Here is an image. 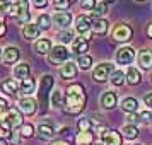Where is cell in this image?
I'll return each mask as SVG.
<instances>
[{
  "instance_id": "9a60e30c",
  "label": "cell",
  "mask_w": 152,
  "mask_h": 145,
  "mask_svg": "<svg viewBox=\"0 0 152 145\" xmlns=\"http://www.w3.org/2000/svg\"><path fill=\"white\" fill-rule=\"evenodd\" d=\"M101 106L104 109H113L116 106V94L113 90H106L101 96Z\"/></svg>"
},
{
  "instance_id": "11a10c76",
  "label": "cell",
  "mask_w": 152,
  "mask_h": 145,
  "mask_svg": "<svg viewBox=\"0 0 152 145\" xmlns=\"http://www.w3.org/2000/svg\"><path fill=\"white\" fill-rule=\"evenodd\" d=\"M137 145H140V144H137Z\"/></svg>"
},
{
  "instance_id": "b9f144b4",
  "label": "cell",
  "mask_w": 152,
  "mask_h": 145,
  "mask_svg": "<svg viewBox=\"0 0 152 145\" xmlns=\"http://www.w3.org/2000/svg\"><path fill=\"white\" fill-rule=\"evenodd\" d=\"M31 2H33V5L36 9H45L48 5V0H31Z\"/></svg>"
},
{
  "instance_id": "f35d334b",
  "label": "cell",
  "mask_w": 152,
  "mask_h": 145,
  "mask_svg": "<svg viewBox=\"0 0 152 145\" xmlns=\"http://www.w3.org/2000/svg\"><path fill=\"white\" fill-rule=\"evenodd\" d=\"M80 7H82L84 10H94L96 0H82V2H80Z\"/></svg>"
},
{
  "instance_id": "30bf717a",
  "label": "cell",
  "mask_w": 152,
  "mask_h": 145,
  "mask_svg": "<svg viewBox=\"0 0 152 145\" xmlns=\"http://www.w3.org/2000/svg\"><path fill=\"white\" fill-rule=\"evenodd\" d=\"M101 140H103L104 145H121V135H120L116 130H106V131H103Z\"/></svg>"
},
{
  "instance_id": "484cf974",
  "label": "cell",
  "mask_w": 152,
  "mask_h": 145,
  "mask_svg": "<svg viewBox=\"0 0 152 145\" xmlns=\"http://www.w3.org/2000/svg\"><path fill=\"white\" fill-rule=\"evenodd\" d=\"M126 82L130 84V85H137L138 82H140V79H142V75H140V72H138L135 67H130V68L126 70Z\"/></svg>"
},
{
  "instance_id": "f1b7e54d",
  "label": "cell",
  "mask_w": 152,
  "mask_h": 145,
  "mask_svg": "<svg viewBox=\"0 0 152 145\" xmlns=\"http://www.w3.org/2000/svg\"><path fill=\"white\" fill-rule=\"evenodd\" d=\"M106 12H108V7H106L104 2H101V4H96V7L92 10L91 17H92V19H103V15L106 14Z\"/></svg>"
},
{
  "instance_id": "8992f818",
  "label": "cell",
  "mask_w": 152,
  "mask_h": 145,
  "mask_svg": "<svg viewBox=\"0 0 152 145\" xmlns=\"http://www.w3.org/2000/svg\"><path fill=\"white\" fill-rule=\"evenodd\" d=\"M133 58H135V51L130 46H123L116 51V62L120 65H128L133 62Z\"/></svg>"
},
{
  "instance_id": "52a82bcc",
  "label": "cell",
  "mask_w": 152,
  "mask_h": 145,
  "mask_svg": "<svg viewBox=\"0 0 152 145\" xmlns=\"http://www.w3.org/2000/svg\"><path fill=\"white\" fill-rule=\"evenodd\" d=\"M113 38L116 39V41H128L132 38V28L128 24H118L116 28L113 29Z\"/></svg>"
},
{
  "instance_id": "ba28073f",
  "label": "cell",
  "mask_w": 152,
  "mask_h": 145,
  "mask_svg": "<svg viewBox=\"0 0 152 145\" xmlns=\"http://www.w3.org/2000/svg\"><path fill=\"white\" fill-rule=\"evenodd\" d=\"M36 101L33 97H22L21 101H19V111H21L22 114H26V116H31V114H34L36 113Z\"/></svg>"
},
{
  "instance_id": "60d3db41",
  "label": "cell",
  "mask_w": 152,
  "mask_h": 145,
  "mask_svg": "<svg viewBox=\"0 0 152 145\" xmlns=\"http://www.w3.org/2000/svg\"><path fill=\"white\" fill-rule=\"evenodd\" d=\"M128 121H130V125H133V126H137L142 119H140V114H137V113H133V114H130L128 116Z\"/></svg>"
},
{
  "instance_id": "7dc6e473",
  "label": "cell",
  "mask_w": 152,
  "mask_h": 145,
  "mask_svg": "<svg viewBox=\"0 0 152 145\" xmlns=\"http://www.w3.org/2000/svg\"><path fill=\"white\" fill-rule=\"evenodd\" d=\"M51 145H70V144H67V142H55V144H51Z\"/></svg>"
},
{
  "instance_id": "7c38bea8",
  "label": "cell",
  "mask_w": 152,
  "mask_h": 145,
  "mask_svg": "<svg viewBox=\"0 0 152 145\" xmlns=\"http://www.w3.org/2000/svg\"><path fill=\"white\" fill-rule=\"evenodd\" d=\"M87 50H89V43H87V39L82 38V36L72 41V51H74L75 55L82 56V55H86V51H87Z\"/></svg>"
},
{
  "instance_id": "9c48e42d",
  "label": "cell",
  "mask_w": 152,
  "mask_h": 145,
  "mask_svg": "<svg viewBox=\"0 0 152 145\" xmlns=\"http://www.w3.org/2000/svg\"><path fill=\"white\" fill-rule=\"evenodd\" d=\"M5 121H7L12 128H17V126H22V113L15 108H10L7 109V114H5Z\"/></svg>"
},
{
  "instance_id": "1f68e13d",
  "label": "cell",
  "mask_w": 152,
  "mask_h": 145,
  "mask_svg": "<svg viewBox=\"0 0 152 145\" xmlns=\"http://www.w3.org/2000/svg\"><path fill=\"white\" fill-rule=\"evenodd\" d=\"M10 135H12V126H10L5 119H2V121H0V138L5 140V138H9Z\"/></svg>"
},
{
  "instance_id": "5bb4252c",
  "label": "cell",
  "mask_w": 152,
  "mask_h": 145,
  "mask_svg": "<svg viewBox=\"0 0 152 145\" xmlns=\"http://www.w3.org/2000/svg\"><path fill=\"white\" fill-rule=\"evenodd\" d=\"M2 60L5 65H12L19 60V50L15 48V46H7L5 51H4V56H2Z\"/></svg>"
},
{
  "instance_id": "e575fe53",
  "label": "cell",
  "mask_w": 152,
  "mask_h": 145,
  "mask_svg": "<svg viewBox=\"0 0 152 145\" xmlns=\"http://www.w3.org/2000/svg\"><path fill=\"white\" fill-rule=\"evenodd\" d=\"M77 128H79V131H91L92 123H91L87 118H82V119H79V121H77Z\"/></svg>"
},
{
  "instance_id": "f907efd6",
  "label": "cell",
  "mask_w": 152,
  "mask_h": 145,
  "mask_svg": "<svg viewBox=\"0 0 152 145\" xmlns=\"http://www.w3.org/2000/svg\"><path fill=\"white\" fill-rule=\"evenodd\" d=\"M2 56H4V51H2V50H0V58H2Z\"/></svg>"
},
{
  "instance_id": "5b68a950",
  "label": "cell",
  "mask_w": 152,
  "mask_h": 145,
  "mask_svg": "<svg viewBox=\"0 0 152 145\" xmlns=\"http://www.w3.org/2000/svg\"><path fill=\"white\" fill-rule=\"evenodd\" d=\"M92 28V21H91L89 15H79L75 21V29L79 34H82L86 39H89V29Z\"/></svg>"
},
{
  "instance_id": "d590c367",
  "label": "cell",
  "mask_w": 152,
  "mask_h": 145,
  "mask_svg": "<svg viewBox=\"0 0 152 145\" xmlns=\"http://www.w3.org/2000/svg\"><path fill=\"white\" fill-rule=\"evenodd\" d=\"M33 133H34V126H33V125L26 123V125H22L21 126V135L22 137L29 138V137H33Z\"/></svg>"
},
{
  "instance_id": "db71d44e",
  "label": "cell",
  "mask_w": 152,
  "mask_h": 145,
  "mask_svg": "<svg viewBox=\"0 0 152 145\" xmlns=\"http://www.w3.org/2000/svg\"><path fill=\"white\" fill-rule=\"evenodd\" d=\"M69 2H72V0H69Z\"/></svg>"
},
{
  "instance_id": "ee69618b",
  "label": "cell",
  "mask_w": 152,
  "mask_h": 145,
  "mask_svg": "<svg viewBox=\"0 0 152 145\" xmlns=\"http://www.w3.org/2000/svg\"><path fill=\"white\" fill-rule=\"evenodd\" d=\"M144 103H145V106H149V109H152V94H147L144 97Z\"/></svg>"
},
{
  "instance_id": "44dd1931",
  "label": "cell",
  "mask_w": 152,
  "mask_h": 145,
  "mask_svg": "<svg viewBox=\"0 0 152 145\" xmlns=\"http://www.w3.org/2000/svg\"><path fill=\"white\" fill-rule=\"evenodd\" d=\"M29 72H31V68H29V63H26V62H22V63H19V65L14 67V77L15 79L24 80V79L29 77Z\"/></svg>"
},
{
  "instance_id": "3957f363",
  "label": "cell",
  "mask_w": 152,
  "mask_h": 145,
  "mask_svg": "<svg viewBox=\"0 0 152 145\" xmlns=\"http://www.w3.org/2000/svg\"><path fill=\"white\" fill-rule=\"evenodd\" d=\"M70 56V51L65 46H55V48L50 51L48 55V60L50 63H53V65H60V63H67V60H69Z\"/></svg>"
},
{
  "instance_id": "d4e9b609",
  "label": "cell",
  "mask_w": 152,
  "mask_h": 145,
  "mask_svg": "<svg viewBox=\"0 0 152 145\" xmlns=\"http://www.w3.org/2000/svg\"><path fill=\"white\" fill-rule=\"evenodd\" d=\"M34 87H36V80L33 77H28V79L21 80V92L24 96H29L31 92H34Z\"/></svg>"
},
{
  "instance_id": "bcb514c9",
  "label": "cell",
  "mask_w": 152,
  "mask_h": 145,
  "mask_svg": "<svg viewBox=\"0 0 152 145\" xmlns=\"http://www.w3.org/2000/svg\"><path fill=\"white\" fill-rule=\"evenodd\" d=\"M147 34H149V38H152V24L147 28Z\"/></svg>"
},
{
  "instance_id": "4316f807",
  "label": "cell",
  "mask_w": 152,
  "mask_h": 145,
  "mask_svg": "<svg viewBox=\"0 0 152 145\" xmlns=\"http://www.w3.org/2000/svg\"><path fill=\"white\" fill-rule=\"evenodd\" d=\"M92 142H94L92 131H79V135H77V144L79 145H92Z\"/></svg>"
},
{
  "instance_id": "681fc988",
  "label": "cell",
  "mask_w": 152,
  "mask_h": 145,
  "mask_svg": "<svg viewBox=\"0 0 152 145\" xmlns=\"http://www.w3.org/2000/svg\"><path fill=\"white\" fill-rule=\"evenodd\" d=\"M0 145H7V142H5V140H2V138H0Z\"/></svg>"
},
{
  "instance_id": "8d00e7d4",
  "label": "cell",
  "mask_w": 152,
  "mask_h": 145,
  "mask_svg": "<svg viewBox=\"0 0 152 145\" xmlns=\"http://www.w3.org/2000/svg\"><path fill=\"white\" fill-rule=\"evenodd\" d=\"M72 38H74V33H72V31H69V29H65V31H62V33L58 34V39H60L62 43H70V41H74Z\"/></svg>"
},
{
  "instance_id": "7bdbcfd3",
  "label": "cell",
  "mask_w": 152,
  "mask_h": 145,
  "mask_svg": "<svg viewBox=\"0 0 152 145\" xmlns=\"http://www.w3.org/2000/svg\"><path fill=\"white\" fill-rule=\"evenodd\" d=\"M5 33H7V26H5V22H4V17L0 15V38L5 34Z\"/></svg>"
},
{
  "instance_id": "cb8c5ba5",
  "label": "cell",
  "mask_w": 152,
  "mask_h": 145,
  "mask_svg": "<svg viewBox=\"0 0 152 145\" xmlns=\"http://www.w3.org/2000/svg\"><path fill=\"white\" fill-rule=\"evenodd\" d=\"M108 21H104V19H92V33H96V34H106L108 33Z\"/></svg>"
},
{
  "instance_id": "83f0119b",
  "label": "cell",
  "mask_w": 152,
  "mask_h": 145,
  "mask_svg": "<svg viewBox=\"0 0 152 145\" xmlns=\"http://www.w3.org/2000/svg\"><path fill=\"white\" fill-rule=\"evenodd\" d=\"M110 80L113 85H123V82L126 80V75L123 74V70H115L113 74H111Z\"/></svg>"
},
{
  "instance_id": "d6a6232c",
  "label": "cell",
  "mask_w": 152,
  "mask_h": 145,
  "mask_svg": "<svg viewBox=\"0 0 152 145\" xmlns=\"http://www.w3.org/2000/svg\"><path fill=\"white\" fill-rule=\"evenodd\" d=\"M77 65L80 67L82 70H89L91 65H92V58H91L89 55H82L79 56V60H77Z\"/></svg>"
},
{
  "instance_id": "2e32d148",
  "label": "cell",
  "mask_w": 152,
  "mask_h": 145,
  "mask_svg": "<svg viewBox=\"0 0 152 145\" xmlns=\"http://www.w3.org/2000/svg\"><path fill=\"white\" fill-rule=\"evenodd\" d=\"M51 41L46 39V38H43V39H38L34 43V51L38 55H50V51H51Z\"/></svg>"
},
{
  "instance_id": "603a6c76",
  "label": "cell",
  "mask_w": 152,
  "mask_h": 145,
  "mask_svg": "<svg viewBox=\"0 0 152 145\" xmlns=\"http://www.w3.org/2000/svg\"><path fill=\"white\" fill-rule=\"evenodd\" d=\"M138 63H140V67L145 68V70L152 68V53L149 50H142V51H140V55H138Z\"/></svg>"
},
{
  "instance_id": "6da1fadb",
  "label": "cell",
  "mask_w": 152,
  "mask_h": 145,
  "mask_svg": "<svg viewBox=\"0 0 152 145\" xmlns=\"http://www.w3.org/2000/svg\"><path fill=\"white\" fill-rule=\"evenodd\" d=\"M86 108V94H84V85L80 84H72L67 89L63 111L69 114H79Z\"/></svg>"
},
{
  "instance_id": "ac0fdd59",
  "label": "cell",
  "mask_w": 152,
  "mask_h": 145,
  "mask_svg": "<svg viewBox=\"0 0 152 145\" xmlns=\"http://www.w3.org/2000/svg\"><path fill=\"white\" fill-rule=\"evenodd\" d=\"M60 75H62V79H65V80L74 79V77L77 75V65L72 63V62H67L62 68H60Z\"/></svg>"
},
{
  "instance_id": "836d02e7",
  "label": "cell",
  "mask_w": 152,
  "mask_h": 145,
  "mask_svg": "<svg viewBox=\"0 0 152 145\" xmlns=\"http://www.w3.org/2000/svg\"><path fill=\"white\" fill-rule=\"evenodd\" d=\"M65 104V101H63V96L60 90H55L53 94H51V106H55V108H60V106H63Z\"/></svg>"
},
{
  "instance_id": "f546056e",
  "label": "cell",
  "mask_w": 152,
  "mask_h": 145,
  "mask_svg": "<svg viewBox=\"0 0 152 145\" xmlns=\"http://www.w3.org/2000/svg\"><path fill=\"white\" fill-rule=\"evenodd\" d=\"M36 24H38V28L41 29V31H45V29H50V26H51V17H50L48 14L38 15V21H36Z\"/></svg>"
},
{
  "instance_id": "816d5d0a",
  "label": "cell",
  "mask_w": 152,
  "mask_h": 145,
  "mask_svg": "<svg viewBox=\"0 0 152 145\" xmlns=\"http://www.w3.org/2000/svg\"><path fill=\"white\" fill-rule=\"evenodd\" d=\"M96 145H104V144H103V142H97V144H96Z\"/></svg>"
},
{
  "instance_id": "f5cc1de1",
  "label": "cell",
  "mask_w": 152,
  "mask_h": 145,
  "mask_svg": "<svg viewBox=\"0 0 152 145\" xmlns=\"http://www.w3.org/2000/svg\"><path fill=\"white\" fill-rule=\"evenodd\" d=\"M138 2H144V0H138Z\"/></svg>"
},
{
  "instance_id": "7a4b0ae2",
  "label": "cell",
  "mask_w": 152,
  "mask_h": 145,
  "mask_svg": "<svg viewBox=\"0 0 152 145\" xmlns=\"http://www.w3.org/2000/svg\"><path fill=\"white\" fill-rule=\"evenodd\" d=\"M53 87V77L51 75H43L41 82H39V89H38V99H39V106H41V113H46L48 109V97Z\"/></svg>"
},
{
  "instance_id": "d6986e66",
  "label": "cell",
  "mask_w": 152,
  "mask_h": 145,
  "mask_svg": "<svg viewBox=\"0 0 152 145\" xmlns=\"http://www.w3.org/2000/svg\"><path fill=\"white\" fill-rule=\"evenodd\" d=\"M38 137L41 138V140H51V138L55 137V130H53V126L48 123H43L38 126Z\"/></svg>"
},
{
  "instance_id": "74e56055",
  "label": "cell",
  "mask_w": 152,
  "mask_h": 145,
  "mask_svg": "<svg viewBox=\"0 0 152 145\" xmlns=\"http://www.w3.org/2000/svg\"><path fill=\"white\" fill-rule=\"evenodd\" d=\"M53 5H55L56 10H67L70 5L69 0H53Z\"/></svg>"
},
{
  "instance_id": "ffe728a7",
  "label": "cell",
  "mask_w": 152,
  "mask_h": 145,
  "mask_svg": "<svg viewBox=\"0 0 152 145\" xmlns=\"http://www.w3.org/2000/svg\"><path fill=\"white\" fill-rule=\"evenodd\" d=\"M0 89L7 96H14L15 92H17V89H19V85H17V82H15L14 79H7V80H4V82L0 84Z\"/></svg>"
},
{
  "instance_id": "4dcf8cb0",
  "label": "cell",
  "mask_w": 152,
  "mask_h": 145,
  "mask_svg": "<svg viewBox=\"0 0 152 145\" xmlns=\"http://www.w3.org/2000/svg\"><path fill=\"white\" fill-rule=\"evenodd\" d=\"M138 135V128L137 126H133V125H126L123 126V137L126 140H133V138H137Z\"/></svg>"
},
{
  "instance_id": "ab89813d",
  "label": "cell",
  "mask_w": 152,
  "mask_h": 145,
  "mask_svg": "<svg viewBox=\"0 0 152 145\" xmlns=\"http://www.w3.org/2000/svg\"><path fill=\"white\" fill-rule=\"evenodd\" d=\"M140 119H142L144 123H151V121H152V113H151V109L142 111V113H140Z\"/></svg>"
},
{
  "instance_id": "c3c4849f",
  "label": "cell",
  "mask_w": 152,
  "mask_h": 145,
  "mask_svg": "<svg viewBox=\"0 0 152 145\" xmlns=\"http://www.w3.org/2000/svg\"><path fill=\"white\" fill-rule=\"evenodd\" d=\"M104 4H113V2H115V0H103Z\"/></svg>"
},
{
  "instance_id": "277c9868",
  "label": "cell",
  "mask_w": 152,
  "mask_h": 145,
  "mask_svg": "<svg viewBox=\"0 0 152 145\" xmlns=\"http://www.w3.org/2000/svg\"><path fill=\"white\" fill-rule=\"evenodd\" d=\"M113 72H115V67L111 63H99L92 72V79L97 82H106Z\"/></svg>"
},
{
  "instance_id": "7402d4cb",
  "label": "cell",
  "mask_w": 152,
  "mask_h": 145,
  "mask_svg": "<svg viewBox=\"0 0 152 145\" xmlns=\"http://www.w3.org/2000/svg\"><path fill=\"white\" fill-rule=\"evenodd\" d=\"M137 108H138V101L135 97H125L123 101H121V109L126 111L128 114L137 113Z\"/></svg>"
},
{
  "instance_id": "8fae6325",
  "label": "cell",
  "mask_w": 152,
  "mask_h": 145,
  "mask_svg": "<svg viewBox=\"0 0 152 145\" xmlns=\"http://www.w3.org/2000/svg\"><path fill=\"white\" fill-rule=\"evenodd\" d=\"M51 21H53V24L55 26H58V28H69L70 22H72V15L69 14V12H56L53 17H51Z\"/></svg>"
},
{
  "instance_id": "4fadbf2b",
  "label": "cell",
  "mask_w": 152,
  "mask_h": 145,
  "mask_svg": "<svg viewBox=\"0 0 152 145\" xmlns=\"http://www.w3.org/2000/svg\"><path fill=\"white\" fill-rule=\"evenodd\" d=\"M0 12L17 17V15H19V2H12V0H9V2H0Z\"/></svg>"
},
{
  "instance_id": "f6af8a7d",
  "label": "cell",
  "mask_w": 152,
  "mask_h": 145,
  "mask_svg": "<svg viewBox=\"0 0 152 145\" xmlns=\"http://www.w3.org/2000/svg\"><path fill=\"white\" fill-rule=\"evenodd\" d=\"M7 101H5V99H2V97H0V113H2V111H5L7 109Z\"/></svg>"
},
{
  "instance_id": "e0dca14e",
  "label": "cell",
  "mask_w": 152,
  "mask_h": 145,
  "mask_svg": "<svg viewBox=\"0 0 152 145\" xmlns=\"http://www.w3.org/2000/svg\"><path fill=\"white\" fill-rule=\"evenodd\" d=\"M39 33H41V29L38 28V24H26L24 28H22V36L26 38V39H36V38H39Z\"/></svg>"
}]
</instances>
